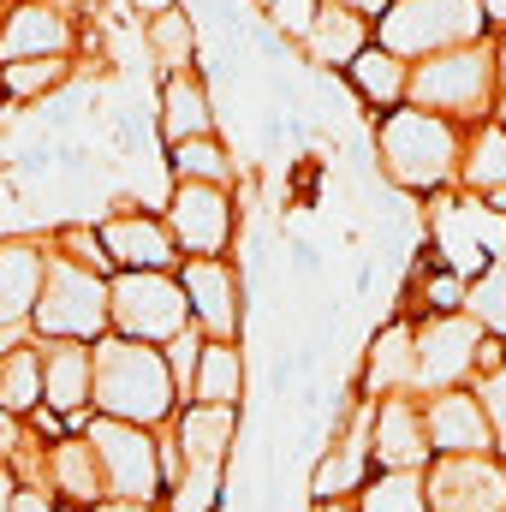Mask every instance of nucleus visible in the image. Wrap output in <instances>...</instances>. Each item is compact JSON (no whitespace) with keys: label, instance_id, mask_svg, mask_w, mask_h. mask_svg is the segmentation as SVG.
<instances>
[{"label":"nucleus","instance_id":"obj_34","mask_svg":"<svg viewBox=\"0 0 506 512\" xmlns=\"http://www.w3.org/2000/svg\"><path fill=\"white\" fill-rule=\"evenodd\" d=\"M483 399H489V423L501 429V441H506V370L489 376V393H483Z\"/></svg>","mask_w":506,"mask_h":512},{"label":"nucleus","instance_id":"obj_39","mask_svg":"<svg viewBox=\"0 0 506 512\" xmlns=\"http://www.w3.org/2000/svg\"><path fill=\"white\" fill-rule=\"evenodd\" d=\"M495 66H501V72H506V42H501V54H495Z\"/></svg>","mask_w":506,"mask_h":512},{"label":"nucleus","instance_id":"obj_21","mask_svg":"<svg viewBox=\"0 0 506 512\" xmlns=\"http://www.w3.org/2000/svg\"><path fill=\"white\" fill-rule=\"evenodd\" d=\"M358 42H364V24H358V12H346V6H328V12L316 18L310 54H316V60H358Z\"/></svg>","mask_w":506,"mask_h":512},{"label":"nucleus","instance_id":"obj_17","mask_svg":"<svg viewBox=\"0 0 506 512\" xmlns=\"http://www.w3.org/2000/svg\"><path fill=\"white\" fill-rule=\"evenodd\" d=\"M161 131L173 143H197L209 137V102L191 78H167V102H161Z\"/></svg>","mask_w":506,"mask_h":512},{"label":"nucleus","instance_id":"obj_11","mask_svg":"<svg viewBox=\"0 0 506 512\" xmlns=\"http://www.w3.org/2000/svg\"><path fill=\"white\" fill-rule=\"evenodd\" d=\"M423 423H429V447H441L453 459H483V447H489V417L465 393H441Z\"/></svg>","mask_w":506,"mask_h":512},{"label":"nucleus","instance_id":"obj_12","mask_svg":"<svg viewBox=\"0 0 506 512\" xmlns=\"http://www.w3.org/2000/svg\"><path fill=\"white\" fill-rule=\"evenodd\" d=\"M185 298H191V310L203 316V328H209L215 340H227V334L239 328V286H233V268H221V262H191Z\"/></svg>","mask_w":506,"mask_h":512},{"label":"nucleus","instance_id":"obj_14","mask_svg":"<svg viewBox=\"0 0 506 512\" xmlns=\"http://www.w3.org/2000/svg\"><path fill=\"white\" fill-rule=\"evenodd\" d=\"M102 251L114 262H126V268H137V274H149V268H161L173 256V239L155 221H143V215H120V221L102 227Z\"/></svg>","mask_w":506,"mask_h":512},{"label":"nucleus","instance_id":"obj_9","mask_svg":"<svg viewBox=\"0 0 506 512\" xmlns=\"http://www.w3.org/2000/svg\"><path fill=\"white\" fill-rule=\"evenodd\" d=\"M471 352H477V322H465V316H441V322L417 340V376H411V382L447 393V387L471 370Z\"/></svg>","mask_w":506,"mask_h":512},{"label":"nucleus","instance_id":"obj_24","mask_svg":"<svg viewBox=\"0 0 506 512\" xmlns=\"http://www.w3.org/2000/svg\"><path fill=\"white\" fill-rule=\"evenodd\" d=\"M149 42H155V54H161V72H167V78H185V66H191V18L161 12L155 30H149Z\"/></svg>","mask_w":506,"mask_h":512},{"label":"nucleus","instance_id":"obj_7","mask_svg":"<svg viewBox=\"0 0 506 512\" xmlns=\"http://www.w3.org/2000/svg\"><path fill=\"white\" fill-rule=\"evenodd\" d=\"M489 78H495V60H489V54H477V48H465V54H441V60H429V66L411 78V90H417L429 108L471 114V108H483Z\"/></svg>","mask_w":506,"mask_h":512},{"label":"nucleus","instance_id":"obj_31","mask_svg":"<svg viewBox=\"0 0 506 512\" xmlns=\"http://www.w3.org/2000/svg\"><path fill=\"white\" fill-rule=\"evenodd\" d=\"M0 405H12V411L36 405V358L30 352H12L0 364Z\"/></svg>","mask_w":506,"mask_h":512},{"label":"nucleus","instance_id":"obj_41","mask_svg":"<svg viewBox=\"0 0 506 512\" xmlns=\"http://www.w3.org/2000/svg\"><path fill=\"white\" fill-rule=\"evenodd\" d=\"M501 120H506V96H501Z\"/></svg>","mask_w":506,"mask_h":512},{"label":"nucleus","instance_id":"obj_4","mask_svg":"<svg viewBox=\"0 0 506 512\" xmlns=\"http://www.w3.org/2000/svg\"><path fill=\"white\" fill-rule=\"evenodd\" d=\"M108 286L90 274V268H72V262H54L48 268V286H42V304H36V322L60 340H90L102 322H108Z\"/></svg>","mask_w":506,"mask_h":512},{"label":"nucleus","instance_id":"obj_30","mask_svg":"<svg viewBox=\"0 0 506 512\" xmlns=\"http://www.w3.org/2000/svg\"><path fill=\"white\" fill-rule=\"evenodd\" d=\"M60 483H66L78 501H96L102 465H96V447H90V441H84V447H60Z\"/></svg>","mask_w":506,"mask_h":512},{"label":"nucleus","instance_id":"obj_37","mask_svg":"<svg viewBox=\"0 0 506 512\" xmlns=\"http://www.w3.org/2000/svg\"><path fill=\"white\" fill-rule=\"evenodd\" d=\"M102 512H155V507H137V501H108Z\"/></svg>","mask_w":506,"mask_h":512},{"label":"nucleus","instance_id":"obj_25","mask_svg":"<svg viewBox=\"0 0 506 512\" xmlns=\"http://www.w3.org/2000/svg\"><path fill=\"white\" fill-rule=\"evenodd\" d=\"M173 167L185 173V185H227V149L221 143H209V137H197V143H179V155H173Z\"/></svg>","mask_w":506,"mask_h":512},{"label":"nucleus","instance_id":"obj_3","mask_svg":"<svg viewBox=\"0 0 506 512\" xmlns=\"http://www.w3.org/2000/svg\"><path fill=\"white\" fill-rule=\"evenodd\" d=\"M381 161H387V173L399 185L423 191V185H441L453 173L459 143H453L447 120H435V114H393L381 126Z\"/></svg>","mask_w":506,"mask_h":512},{"label":"nucleus","instance_id":"obj_33","mask_svg":"<svg viewBox=\"0 0 506 512\" xmlns=\"http://www.w3.org/2000/svg\"><path fill=\"white\" fill-rule=\"evenodd\" d=\"M215 483H221V465H191V483H185V495L173 501V512H209Z\"/></svg>","mask_w":506,"mask_h":512},{"label":"nucleus","instance_id":"obj_6","mask_svg":"<svg viewBox=\"0 0 506 512\" xmlns=\"http://www.w3.org/2000/svg\"><path fill=\"white\" fill-rule=\"evenodd\" d=\"M90 447H96V465H102V483L120 495V501H137L149 507L155 495V447L137 423H96L90 429Z\"/></svg>","mask_w":506,"mask_h":512},{"label":"nucleus","instance_id":"obj_23","mask_svg":"<svg viewBox=\"0 0 506 512\" xmlns=\"http://www.w3.org/2000/svg\"><path fill=\"white\" fill-rule=\"evenodd\" d=\"M352 78H358V90L370 96V102H399L405 96V66L381 48V54H358L352 60Z\"/></svg>","mask_w":506,"mask_h":512},{"label":"nucleus","instance_id":"obj_40","mask_svg":"<svg viewBox=\"0 0 506 512\" xmlns=\"http://www.w3.org/2000/svg\"><path fill=\"white\" fill-rule=\"evenodd\" d=\"M358 6H381V0H358Z\"/></svg>","mask_w":506,"mask_h":512},{"label":"nucleus","instance_id":"obj_29","mask_svg":"<svg viewBox=\"0 0 506 512\" xmlns=\"http://www.w3.org/2000/svg\"><path fill=\"white\" fill-rule=\"evenodd\" d=\"M471 316L506 334V256H495V262L483 268V280L471 286Z\"/></svg>","mask_w":506,"mask_h":512},{"label":"nucleus","instance_id":"obj_1","mask_svg":"<svg viewBox=\"0 0 506 512\" xmlns=\"http://www.w3.org/2000/svg\"><path fill=\"white\" fill-rule=\"evenodd\" d=\"M96 399L114 423H155L173 411V376L149 346H102L96 352Z\"/></svg>","mask_w":506,"mask_h":512},{"label":"nucleus","instance_id":"obj_10","mask_svg":"<svg viewBox=\"0 0 506 512\" xmlns=\"http://www.w3.org/2000/svg\"><path fill=\"white\" fill-rule=\"evenodd\" d=\"M173 227L191 251H221L233 239V209H227V191L221 185H179L173 191Z\"/></svg>","mask_w":506,"mask_h":512},{"label":"nucleus","instance_id":"obj_26","mask_svg":"<svg viewBox=\"0 0 506 512\" xmlns=\"http://www.w3.org/2000/svg\"><path fill=\"white\" fill-rule=\"evenodd\" d=\"M358 477H364V435L352 429V435L340 441V453L310 477V495H340V489H352Z\"/></svg>","mask_w":506,"mask_h":512},{"label":"nucleus","instance_id":"obj_2","mask_svg":"<svg viewBox=\"0 0 506 512\" xmlns=\"http://www.w3.org/2000/svg\"><path fill=\"white\" fill-rule=\"evenodd\" d=\"M477 30H483V6H477V0H399V6L381 18L387 54L459 48V42H477Z\"/></svg>","mask_w":506,"mask_h":512},{"label":"nucleus","instance_id":"obj_28","mask_svg":"<svg viewBox=\"0 0 506 512\" xmlns=\"http://www.w3.org/2000/svg\"><path fill=\"white\" fill-rule=\"evenodd\" d=\"M364 512H429V495L417 489L411 471H393V477H381L376 489L364 495Z\"/></svg>","mask_w":506,"mask_h":512},{"label":"nucleus","instance_id":"obj_32","mask_svg":"<svg viewBox=\"0 0 506 512\" xmlns=\"http://www.w3.org/2000/svg\"><path fill=\"white\" fill-rule=\"evenodd\" d=\"M6 78H12V90H18V96H36V90H48V84H60V78H66V60H30V66H12Z\"/></svg>","mask_w":506,"mask_h":512},{"label":"nucleus","instance_id":"obj_16","mask_svg":"<svg viewBox=\"0 0 506 512\" xmlns=\"http://www.w3.org/2000/svg\"><path fill=\"white\" fill-rule=\"evenodd\" d=\"M179 441H185V459H191V465H221V453H227V441H233V411H221V405L185 411Z\"/></svg>","mask_w":506,"mask_h":512},{"label":"nucleus","instance_id":"obj_8","mask_svg":"<svg viewBox=\"0 0 506 512\" xmlns=\"http://www.w3.org/2000/svg\"><path fill=\"white\" fill-rule=\"evenodd\" d=\"M429 512H506V471L489 459H441L429 477Z\"/></svg>","mask_w":506,"mask_h":512},{"label":"nucleus","instance_id":"obj_15","mask_svg":"<svg viewBox=\"0 0 506 512\" xmlns=\"http://www.w3.org/2000/svg\"><path fill=\"white\" fill-rule=\"evenodd\" d=\"M66 18L60 12H42V6H18L12 18H6V36H0V54L6 60H18V54H42V60H60V48H66Z\"/></svg>","mask_w":506,"mask_h":512},{"label":"nucleus","instance_id":"obj_18","mask_svg":"<svg viewBox=\"0 0 506 512\" xmlns=\"http://www.w3.org/2000/svg\"><path fill=\"white\" fill-rule=\"evenodd\" d=\"M90 387H96L90 352H78V346H54V352H48V399H54L60 411H78V405L90 399Z\"/></svg>","mask_w":506,"mask_h":512},{"label":"nucleus","instance_id":"obj_13","mask_svg":"<svg viewBox=\"0 0 506 512\" xmlns=\"http://www.w3.org/2000/svg\"><path fill=\"white\" fill-rule=\"evenodd\" d=\"M376 453L393 471H417L429 459V423L405 405V399H387L376 411Z\"/></svg>","mask_w":506,"mask_h":512},{"label":"nucleus","instance_id":"obj_42","mask_svg":"<svg viewBox=\"0 0 506 512\" xmlns=\"http://www.w3.org/2000/svg\"><path fill=\"white\" fill-rule=\"evenodd\" d=\"M328 512H346V507H328Z\"/></svg>","mask_w":506,"mask_h":512},{"label":"nucleus","instance_id":"obj_36","mask_svg":"<svg viewBox=\"0 0 506 512\" xmlns=\"http://www.w3.org/2000/svg\"><path fill=\"white\" fill-rule=\"evenodd\" d=\"M477 6H483L489 18H501V24H506V0H477Z\"/></svg>","mask_w":506,"mask_h":512},{"label":"nucleus","instance_id":"obj_5","mask_svg":"<svg viewBox=\"0 0 506 512\" xmlns=\"http://www.w3.org/2000/svg\"><path fill=\"white\" fill-rule=\"evenodd\" d=\"M185 286L161 280V274H120L108 286V310L126 334H143V340H179L185 334Z\"/></svg>","mask_w":506,"mask_h":512},{"label":"nucleus","instance_id":"obj_38","mask_svg":"<svg viewBox=\"0 0 506 512\" xmlns=\"http://www.w3.org/2000/svg\"><path fill=\"white\" fill-rule=\"evenodd\" d=\"M143 6H149V12H167V0H143Z\"/></svg>","mask_w":506,"mask_h":512},{"label":"nucleus","instance_id":"obj_22","mask_svg":"<svg viewBox=\"0 0 506 512\" xmlns=\"http://www.w3.org/2000/svg\"><path fill=\"white\" fill-rule=\"evenodd\" d=\"M417 376V340L405 328H387L376 340V358H370V387H399Z\"/></svg>","mask_w":506,"mask_h":512},{"label":"nucleus","instance_id":"obj_35","mask_svg":"<svg viewBox=\"0 0 506 512\" xmlns=\"http://www.w3.org/2000/svg\"><path fill=\"white\" fill-rule=\"evenodd\" d=\"M12 512H54V507H48L42 495H18V501H12Z\"/></svg>","mask_w":506,"mask_h":512},{"label":"nucleus","instance_id":"obj_20","mask_svg":"<svg viewBox=\"0 0 506 512\" xmlns=\"http://www.w3.org/2000/svg\"><path fill=\"white\" fill-rule=\"evenodd\" d=\"M197 399L233 411V399H239V352H233L227 340H209V346H203V364H197Z\"/></svg>","mask_w":506,"mask_h":512},{"label":"nucleus","instance_id":"obj_19","mask_svg":"<svg viewBox=\"0 0 506 512\" xmlns=\"http://www.w3.org/2000/svg\"><path fill=\"white\" fill-rule=\"evenodd\" d=\"M36 274H42V262H36L30 251H18V245L0 251V322H18L30 304H42Z\"/></svg>","mask_w":506,"mask_h":512},{"label":"nucleus","instance_id":"obj_27","mask_svg":"<svg viewBox=\"0 0 506 512\" xmlns=\"http://www.w3.org/2000/svg\"><path fill=\"white\" fill-rule=\"evenodd\" d=\"M465 179H471L477 191L501 197V185H506V131L501 126H489L483 137H477V161L465 167Z\"/></svg>","mask_w":506,"mask_h":512}]
</instances>
